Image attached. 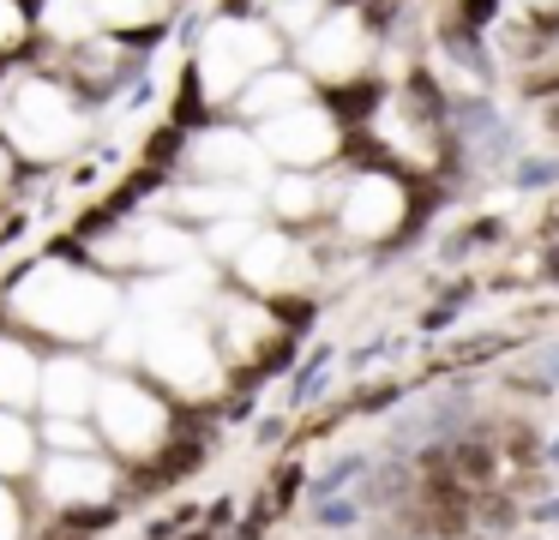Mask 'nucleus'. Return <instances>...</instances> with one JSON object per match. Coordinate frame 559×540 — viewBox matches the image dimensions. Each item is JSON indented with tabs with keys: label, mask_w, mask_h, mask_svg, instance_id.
I'll use <instances>...</instances> for the list:
<instances>
[{
	"label": "nucleus",
	"mask_w": 559,
	"mask_h": 540,
	"mask_svg": "<svg viewBox=\"0 0 559 540\" xmlns=\"http://www.w3.org/2000/svg\"><path fill=\"white\" fill-rule=\"evenodd\" d=\"M518 523H523V499H518V492L481 487V499H475V528H481V535H511Z\"/></svg>",
	"instance_id": "obj_1"
},
{
	"label": "nucleus",
	"mask_w": 559,
	"mask_h": 540,
	"mask_svg": "<svg viewBox=\"0 0 559 540\" xmlns=\"http://www.w3.org/2000/svg\"><path fill=\"white\" fill-rule=\"evenodd\" d=\"M361 516V499H319V528H349Z\"/></svg>",
	"instance_id": "obj_2"
},
{
	"label": "nucleus",
	"mask_w": 559,
	"mask_h": 540,
	"mask_svg": "<svg viewBox=\"0 0 559 540\" xmlns=\"http://www.w3.org/2000/svg\"><path fill=\"white\" fill-rule=\"evenodd\" d=\"M499 348H506V336H481V343H463V348H451V360H457V367H475V360L499 355Z\"/></svg>",
	"instance_id": "obj_3"
},
{
	"label": "nucleus",
	"mask_w": 559,
	"mask_h": 540,
	"mask_svg": "<svg viewBox=\"0 0 559 540\" xmlns=\"http://www.w3.org/2000/svg\"><path fill=\"white\" fill-rule=\"evenodd\" d=\"M518 175H523V187H547V180H559V163L554 168H547V163H523Z\"/></svg>",
	"instance_id": "obj_4"
},
{
	"label": "nucleus",
	"mask_w": 559,
	"mask_h": 540,
	"mask_svg": "<svg viewBox=\"0 0 559 540\" xmlns=\"http://www.w3.org/2000/svg\"><path fill=\"white\" fill-rule=\"evenodd\" d=\"M530 523H559V499H542V504L530 511Z\"/></svg>",
	"instance_id": "obj_5"
},
{
	"label": "nucleus",
	"mask_w": 559,
	"mask_h": 540,
	"mask_svg": "<svg viewBox=\"0 0 559 540\" xmlns=\"http://www.w3.org/2000/svg\"><path fill=\"white\" fill-rule=\"evenodd\" d=\"M547 463H554V468H559V439H554V444H547Z\"/></svg>",
	"instance_id": "obj_6"
}]
</instances>
